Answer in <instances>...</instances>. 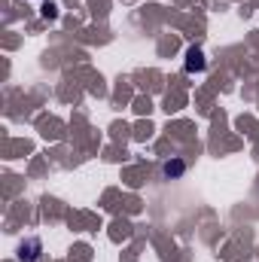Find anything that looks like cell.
I'll return each instance as SVG.
<instances>
[{"label": "cell", "mask_w": 259, "mask_h": 262, "mask_svg": "<svg viewBox=\"0 0 259 262\" xmlns=\"http://www.w3.org/2000/svg\"><path fill=\"white\" fill-rule=\"evenodd\" d=\"M183 67H186V73H204V70H207V55H204V49L189 46V49H186V61H183Z\"/></svg>", "instance_id": "obj_2"}, {"label": "cell", "mask_w": 259, "mask_h": 262, "mask_svg": "<svg viewBox=\"0 0 259 262\" xmlns=\"http://www.w3.org/2000/svg\"><path fill=\"white\" fill-rule=\"evenodd\" d=\"M40 15H43L46 21H55V18H58V3H52V0L43 3V6H40Z\"/></svg>", "instance_id": "obj_4"}, {"label": "cell", "mask_w": 259, "mask_h": 262, "mask_svg": "<svg viewBox=\"0 0 259 262\" xmlns=\"http://www.w3.org/2000/svg\"><path fill=\"white\" fill-rule=\"evenodd\" d=\"M18 262H37L43 256V241L37 235H28L25 241H18V250H15Z\"/></svg>", "instance_id": "obj_1"}, {"label": "cell", "mask_w": 259, "mask_h": 262, "mask_svg": "<svg viewBox=\"0 0 259 262\" xmlns=\"http://www.w3.org/2000/svg\"><path fill=\"white\" fill-rule=\"evenodd\" d=\"M183 174H186V162H183L180 156H171V159L162 165V177H165V180H180Z\"/></svg>", "instance_id": "obj_3"}]
</instances>
